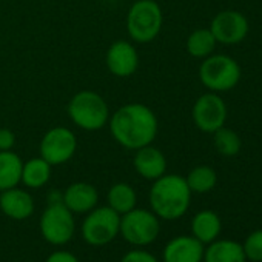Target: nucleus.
Here are the masks:
<instances>
[{"label":"nucleus","mask_w":262,"mask_h":262,"mask_svg":"<svg viewBox=\"0 0 262 262\" xmlns=\"http://www.w3.org/2000/svg\"><path fill=\"white\" fill-rule=\"evenodd\" d=\"M108 2H119V0H108Z\"/></svg>","instance_id":"29"},{"label":"nucleus","mask_w":262,"mask_h":262,"mask_svg":"<svg viewBox=\"0 0 262 262\" xmlns=\"http://www.w3.org/2000/svg\"><path fill=\"white\" fill-rule=\"evenodd\" d=\"M51 165L43 158H33L22 168V181L28 188H40L51 178Z\"/></svg>","instance_id":"21"},{"label":"nucleus","mask_w":262,"mask_h":262,"mask_svg":"<svg viewBox=\"0 0 262 262\" xmlns=\"http://www.w3.org/2000/svg\"><path fill=\"white\" fill-rule=\"evenodd\" d=\"M241 77V65L227 54H211L205 57L199 67V79L202 85L213 93L233 90L239 83Z\"/></svg>","instance_id":"3"},{"label":"nucleus","mask_w":262,"mask_h":262,"mask_svg":"<svg viewBox=\"0 0 262 262\" xmlns=\"http://www.w3.org/2000/svg\"><path fill=\"white\" fill-rule=\"evenodd\" d=\"M70 119L82 129L96 131L110 120V110L103 97L94 91L77 93L68 105Z\"/></svg>","instance_id":"5"},{"label":"nucleus","mask_w":262,"mask_h":262,"mask_svg":"<svg viewBox=\"0 0 262 262\" xmlns=\"http://www.w3.org/2000/svg\"><path fill=\"white\" fill-rule=\"evenodd\" d=\"M194 125L204 133L213 135L216 129L225 125L228 110L219 93H205L198 97L191 110Z\"/></svg>","instance_id":"9"},{"label":"nucleus","mask_w":262,"mask_h":262,"mask_svg":"<svg viewBox=\"0 0 262 262\" xmlns=\"http://www.w3.org/2000/svg\"><path fill=\"white\" fill-rule=\"evenodd\" d=\"M120 262H159L156 256H153L151 253L145 251V250H131L128 251Z\"/></svg>","instance_id":"26"},{"label":"nucleus","mask_w":262,"mask_h":262,"mask_svg":"<svg viewBox=\"0 0 262 262\" xmlns=\"http://www.w3.org/2000/svg\"><path fill=\"white\" fill-rule=\"evenodd\" d=\"M164 24V14L155 0H138L131 5L126 16V30L129 37L139 42L148 43L155 40Z\"/></svg>","instance_id":"4"},{"label":"nucleus","mask_w":262,"mask_h":262,"mask_svg":"<svg viewBox=\"0 0 262 262\" xmlns=\"http://www.w3.org/2000/svg\"><path fill=\"white\" fill-rule=\"evenodd\" d=\"M106 201H108V207L122 216V214L131 211L133 208H136L138 196H136L135 188L131 185H128L125 182H119L110 188V191L106 194Z\"/></svg>","instance_id":"20"},{"label":"nucleus","mask_w":262,"mask_h":262,"mask_svg":"<svg viewBox=\"0 0 262 262\" xmlns=\"http://www.w3.org/2000/svg\"><path fill=\"white\" fill-rule=\"evenodd\" d=\"M161 231L159 217L148 210L133 208L120 216L119 233L122 237L136 247H145L153 244Z\"/></svg>","instance_id":"6"},{"label":"nucleus","mask_w":262,"mask_h":262,"mask_svg":"<svg viewBox=\"0 0 262 262\" xmlns=\"http://www.w3.org/2000/svg\"><path fill=\"white\" fill-rule=\"evenodd\" d=\"M106 67L117 77H129L139 67L136 48L126 40L114 42L106 51Z\"/></svg>","instance_id":"12"},{"label":"nucleus","mask_w":262,"mask_h":262,"mask_svg":"<svg viewBox=\"0 0 262 262\" xmlns=\"http://www.w3.org/2000/svg\"><path fill=\"white\" fill-rule=\"evenodd\" d=\"M191 202V190L185 178L164 174L155 181L150 190V205L159 219L176 221L182 217Z\"/></svg>","instance_id":"2"},{"label":"nucleus","mask_w":262,"mask_h":262,"mask_svg":"<svg viewBox=\"0 0 262 262\" xmlns=\"http://www.w3.org/2000/svg\"><path fill=\"white\" fill-rule=\"evenodd\" d=\"M245 257L253 262H262V230H254L242 244Z\"/></svg>","instance_id":"25"},{"label":"nucleus","mask_w":262,"mask_h":262,"mask_svg":"<svg viewBox=\"0 0 262 262\" xmlns=\"http://www.w3.org/2000/svg\"><path fill=\"white\" fill-rule=\"evenodd\" d=\"M213 144H214V148L217 150V153H221L222 156H227V158L236 156L242 148V141H241L239 135L234 129L227 128L225 125L213 133Z\"/></svg>","instance_id":"24"},{"label":"nucleus","mask_w":262,"mask_h":262,"mask_svg":"<svg viewBox=\"0 0 262 262\" xmlns=\"http://www.w3.org/2000/svg\"><path fill=\"white\" fill-rule=\"evenodd\" d=\"M205 245L194 236H178L164 248V262H202Z\"/></svg>","instance_id":"13"},{"label":"nucleus","mask_w":262,"mask_h":262,"mask_svg":"<svg viewBox=\"0 0 262 262\" xmlns=\"http://www.w3.org/2000/svg\"><path fill=\"white\" fill-rule=\"evenodd\" d=\"M135 156V168L136 171L148 181H156L167 171V159L164 153L151 145L142 147L136 150Z\"/></svg>","instance_id":"16"},{"label":"nucleus","mask_w":262,"mask_h":262,"mask_svg":"<svg viewBox=\"0 0 262 262\" xmlns=\"http://www.w3.org/2000/svg\"><path fill=\"white\" fill-rule=\"evenodd\" d=\"M110 131L117 144L128 150L151 145L158 136V117L144 103H128L116 110L110 119Z\"/></svg>","instance_id":"1"},{"label":"nucleus","mask_w":262,"mask_h":262,"mask_svg":"<svg viewBox=\"0 0 262 262\" xmlns=\"http://www.w3.org/2000/svg\"><path fill=\"white\" fill-rule=\"evenodd\" d=\"M221 217L211 210H202L196 213L191 221V236H194L204 245H208L210 242L216 241L221 234Z\"/></svg>","instance_id":"18"},{"label":"nucleus","mask_w":262,"mask_h":262,"mask_svg":"<svg viewBox=\"0 0 262 262\" xmlns=\"http://www.w3.org/2000/svg\"><path fill=\"white\" fill-rule=\"evenodd\" d=\"M216 39L211 34L210 28H199L194 30L187 39V51L190 56L196 59H205L211 56L216 50Z\"/></svg>","instance_id":"22"},{"label":"nucleus","mask_w":262,"mask_h":262,"mask_svg":"<svg viewBox=\"0 0 262 262\" xmlns=\"http://www.w3.org/2000/svg\"><path fill=\"white\" fill-rule=\"evenodd\" d=\"M16 136L11 129L8 128H0V151H8L14 147Z\"/></svg>","instance_id":"27"},{"label":"nucleus","mask_w":262,"mask_h":262,"mask_svg":"<svg viewBox=\"0 0 262 262\" xmlns=\"http://www.w3.org/2000/svg\"><path fill=\"white\" fill-rule=\"evenodd\" d=\"M77 148V139L71 129L65 126L51 128L40 142V158L51 167L68 162Z\"/></svg>","instance_id":"10"},{"label":"nucleus","mask_w":262,"mask_h":262,"mask_svg":"<svg viewBox=\"0 0 262 262\" xmlns=\"http://www.w3.org/2000/svg\"><path fill=\"white\" fill-rule=\"evenodd\" d=\"M0 210L14 221L28 219L34 211V201L30 193L17 187L4 190L0 194Z\"/></svg>","instance_id":"15"},{"label":"nucleus","mask_w":262,"mask_h":262,"mask_svg":"<svg viewBox=\"0 0 262 262\" xmlns=\"http://www.w3.org/2000/svg\"><path fill=\"white\" fill-rule=\"evenodd\" d=\"M120 228V214L113 208L96 207L88 211V216L82 222V237L88 245L103 247L110 244Z\"/></svg>","instance_id":"7"},{"label":"nucleus","mask_w":262,"mask_h":262,"mask_svg":"<svg viewBox=\"0 0 262 262\" xmlns=\"http://www.w3.org/2000/svg\"><path fill=\"white\" fill-rule=\"evenodd\" d=\"M250 30L247 17L236 10H225L217 13L211 24L210 31L214 36L217 43L222 45H237L241 43Z\"/></svg>","instance_id":"11"},{"label":"nucleus","mask_w":262,"mask_h":262,"mask_svg":"<svg viewBox=\"0 0 262 262\" xmlns=\"http://www.w3.org/2000/svg\"><path fill=\"white\" fill-rule=\"evenodd\" d=\"M76 222L62 201L50 202L40 216V233L43 239L53 245H65L74 236Z\"/></svg>","instance_id":"8"},{"label":"nucleus","mask_w":262,"mask_h":262,"mask_svg":"<svg viewBox=\"0 0 262 262\" xmlns=\"http://www.w3.org/2000/svg\"><path fill=\"white\" fill-rule=\"evenodd\" d=\"M22 159L11 150L0 151V191L10 190L22 181Z\"/></svg>","instance_id":"19"},{"label":"nucleus","mask_w":262,"mask_h":262,"mask_svg":"<svg viewBox=\"0 0 262 262\" xmlns=\"http://www.w3.org/2000/svg\"><path fill=\"white\" fill-rule=\"evenodd\" d=\"M99 201L97 190L88 182H74L62 194V202L71 213H88L96 208Z\"/></svg>","instance_id":"14"},{"label":"nucleus","mask_w":262,"mask_h":262,"mask_svg":"<svg viewBox=\"0 0 262 262\" xmlns=\"http://www.w3.org/2000/svg\"><path fill=\"white\" fill-rule=\"evenodd\" d=\"M187 181V185L188 188L191 190V193H208L211 191L216 184H217V173L208 167V165H199V167H194L188 176L185 178Z\"/></svg>","instance_id":"23"},{"label":"nucleus","mask_w":262,"mask_h":262,"mask_svg":"<svg viewBox=\"0 0 262 262\" xmlns=\"http://www.w3.org/2000/svg\"><path fill=\"white\" fill-rule=\"evenodd\" d=\"M204 262H245L242 244L236 241H213L204 250Z\"/></svg>","instance_id":"17"},{"label":"nucleus","mask_w":262,"mask_h":262,"mask_svg":"<svg viewBox=\"0 0 262 262\" xmlns=\"http://www.w3.org/2000/svg\"><path fill=\"white\" fill-rule=\"evenodd\" d=\"M45 262H79V259L70 253V251H65V250H60V251H54L51 253Z\"/></svg>","instance_id":"28"}]
</instances>
